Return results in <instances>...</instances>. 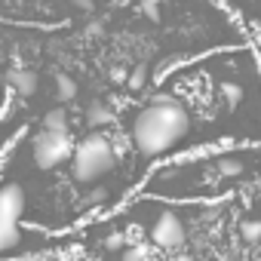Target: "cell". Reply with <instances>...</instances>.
<instances>
[{
  "label": "cell",
  "instance_id": "cell-9",
  "mask_svg": "<svg viewBox=\"0 0 261 261\" xmlns=\"http://www.w3.org/2000/svg\"><path fill=\"white\" fill-rule=\"evenodd\" d=\"M123 261H154V249L148 243H133L123 249Z\"/></svg>",
  "mask_w": 261,
  "mask_h": 261
},
{
  "label": "cell",
  "instance_id": "cell-15",
  "mask_svg": "<svg viewBox=\"0 0 261 261\" xmlns=\"http://www.w3.org/2000/svg\"><path fill=\"white\" fill-rule=\"evenodd\" d=\"M221 95H224L227 101H240V98H243V86H240V83H221Z\"/></svg>",
  "mask_w": 261,
  "mask_h": 261
},
{
  "label": "cell",
  "instance_id": "cell-11",
  "mask_svg": "<svg viewBox=\"0 0 261 261\" xmlns=\"http://www.w3.org/2000/svg\"><path fill=\"white\" fill-rule=\"evenodd\" d=\"M243 169H246V166H243L240 157H221V160H218V172H221V175H240Z\"/></svg>",
  "mask_w": 261,
  "mask_h": 261
},
{
  "label": "cell",
  "instance_id": "cell-7",
  "mask_svg": "<svg viewBox=\"0 0 261 261\" xmlns=\"http://www.w3.org/2000/svg\"><path fill=\"white\" fill-rule=\"evenodd\" d=\"M86 123L92 126V129H101V126H111L114 123V111L101 101V98H95L89 108H86Z\"/></svg>",
  "mask_w": 261,
  "mask_h": 261
},
{
  "label": "cell",
  "instance_id": "cell-10",
  "mask_svg": "<svg viewBox=\"0 0 261 261\" xmlns=\"http://www.w3.org/2000/svg\"><path fill=\"white\" fill-rule=\"evenodd\" d=\"M56 92H59L62 101H71V98L77 95V83H74L68 74H59V77H56Z\"/></svg>",
  "mask_w": 261,
  "mask_h": 261
},
{
  "label": "cell",
  "instance_id": "cell-12",
  "mask_svg": "<svg viewBox=\"0 0 261 261\" xmlns=\"http://www.w3.org/2000/svg\"><path fill=\"white\" fill-rule=\"evenodd\" d=\"M145 83H148V68H142V65H139L133 74H129V83H126V86L133 89V92H139V89H145Z\"/></svg>",
  "mask_w": 261,
  "mask_h": 261
},
{
  "label": "cell",
  "instance_id": "cell-5",
  "mask_svg": "<svg viewBox=\"0 0 261 261\" xmlns=\"http://www.w3.org/2000/svg\"><path fill=\"white\" fill-rule=\"evenodd\" d=\"M151 243L154 249H166V252H175L185 246V224L175 212H163L154 227H151Z\"/></svg>",
  "mask_w": 261,
  "mask_h": 261
},
{
  "label": "cell",
  "instance_id": "cell-2",
  "mask_svg": "<svg viewBox=\"0 0 261 261\" xmlns=\"http://www.w3.org/2000/svg\"><path fill=\"white\" fill-rule=\"evenodd\" d=\"M114 163H117V151H114V145H111L105 136L92 133L89 139H83V142L77 145V151H74V163H71V175H74V181L89 185V181H95L98 175H105Z\"/></svg>",
  "mask_w": 261,
  "mask_h": 261
},
{
  "label": "cell",
  "instance_id": "cell-3",
  "mask_svg": "<svg viewBox=\"0 0 261 261\" xmlns=\"http://www.w3.org/2000/svg\"><path fill=\"white\" fill-rule=\"evenodd\" d=\"M25 212V191L22 185L10 181L4 191H0V246L7 252L19 246V218Z\"/></svg>",
  "mask_w": 261,
  "mask_h": 261
},
{
  "label": "cell",
  "instance_id": "cell-6",
  "mask_svg": "<svg viewBox=\"0 0 261 261\" xmlns=\"http://www.w3.org/2000/svg\"><path fill=\"white\" fill-rule=\"evenodd\" d=\"M10 89L19 98H31L37 92V74H31V71H13L10 74Z\"/></svg>",
  "mask_w": 261,
  "mask_h": 261
},
{
  "label": "cell",
  "instance_id": "cell-18",
  "mask_svg": "<svg viewBox=\"0 0 261 261\" xmlns=\"http://www.w3.org/2000/svg\"><path fill=\"white\" fill-rule=\"evenodd\" d=\"M169 261H194V258H191V255H172Z\"/></svg>",
  "mask_w": 261,
  "mask_h": 261
},
{
  "label": "cell",
  "instance_id": "cell-13",
  "mask_svg": "<svg viewBox=\"0 0 261 261\" xmlns=\"http://www.w3.org/2000/svg\"><path fill=\"white\" fill-rule=\"evenodd\" d=\"M126 243H129V237H126L123 230H114V233H111V237L105 240V249H108V252H120V249H123Z\"/></svg>",
  "mask_w": 261,
  "mask_h": 261
},
{
  "label": "cell",
  "instance_id": "cell-17",
  "mask_svg": "<svg viewBox=\"0 0 261 261\" xmlns=\"http://www.w3.org/2000/svg\"><path fill=\"white\" fill-rule=\"evenodd\" d=\"M77 7H80V10H86V13H89V10H92V0H77Z\"/></svg>",
  "mask_w": 261,
  "mask_h": 261
},
{
  "label": "cell",
  "instance_id": "cell-16",
  "mask_svg": "<svg viewBox=\"0 0 261 261\" xmlns=\"http://www.w3.org/2000/svg\"><path fill=\"white\" fill-rule=\"evenodd\" d=\"M111 80H114V83H129V74H126L123 68H111Z\"/></svg>",
  "mask_w": 261,
  "mask_h": 261
},
{
  "label": "cell",
  "instance_id": "cell-14",
  "mask_svg": "<svg viewBox=\"0 0 261 261\" xmlns=\"http://www.w3.org/2000/svg\"><path fill=\"white\" fill-rule=\"evenodd\" d=\"M243 237H246V243H258L261 240V221H243Z\"/></svg>",
  "mask_w": 261,
  "mask_h": 261
},
{
  "label": "cell",
  "instance_id": "cell-4",
  "mask_svg": "<svg viewBox=\"0 0 261 261\" xmlns=\"http://www.w3.org/2000/svg\"><path fill=\"white\" fill-rule=\"evenodd\" d=\"M74 151L77 148H71L68 133H49V129H43V133L34 139V160H37L40 169H56L59 163L74 157Z\"/></svg>",
  "mask_w": 261,
  "mask_h": 261
},
{
  "label": "cell",
  "instance_id": "cell-1",
  "mask_svg": "<svg viewBox=\"0 0 261 261\" xmlns=\"http://www.w3.org/2000/svg\"><path fill=\"white\" fill-rule=\"evenodd\" d=\"M191 129V114L185 111L181 101L169 95H157L133 123V142L145 157L166 154L175 148Z\"/></svg>",
  "mask_w": 261,
  "mask_h": 261
},
{
  "label": "cell",
  "instance_id": "cell-8",
  "mask_svg": "<svg viewBox=\"0 0 261 261\" xmlns=\"http://www.w3.org/2000/svg\"><path fill=\"white\" fill-rule=\"evenodd\" d=\"M43 129L49 133H68V111L65 108H53L43 114Z\"/></svg>",
  "mask_w": 261,
  "mask_h": 261
}]
</instances>
